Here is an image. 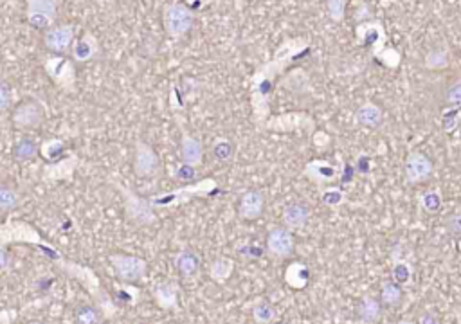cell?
<instances>
[{
    "mask_svg": "<svg viewBox=\"0 0 461 324\" xmlns=\"http://www.w3.org/2000/svg\"><path fill=\"white\" fill-rule=\"evenodd\" d=\"M216 191H220V185L213 178H202L198 182H191V184H184L177 190L166 191V193H157L150 197V204L153 209H170V207L182 206V204L193 200L198 197H211Z\"/></svg>",
    "mask_w": 461,
    "mask_h": 324,
    "instance_id": "2",
    "label": "cell"
},
{
    "mask_svg": "<svg viewBox=\"0 0 461 324\" xmlns=\"http://www.w3.org/2000/svg\"><path fill=\"white\" fill-rule=\"evenodd\" d=\"M312 278V270L310 267L303 263V261H294L287 267L285 270V283L290 286V288H305L308 283H310Z\"/></svg>",
    "mask_w": 461,
    "mask_h": 324,
    "instance_id": "23",
    "label": "cell"
},
{
    "mask_svg": "<svg viewBox=\"0 0 461 324\" xmlns=\"http://www.w3.org/2000/svg\"><path fill=\"white\" fill-rule=\"evenodd\" d=\"M18 204V195L13 188L0 184V211H11Z\"/></svg>",
    "mask_w": 461,
    "mask_h": 324,
    "instance_id": "39",
    "label": "cell"
},
{
    "mask_svg": "<svg viewBox=\"0 0 461 324\" xmlns=\"http://www.w3.org/2000/svg\"><path fill=\"white\" fill-rule=\"evenodd\" d=\"M404 173H406V181L413 185L425 184L431 181L432 173H434V164H432L431 157L425 155L424 152H409L406 160H404Z\"/></svg>",
    "mask_w": 461,
    "mask_h": 324,
    "instance_id": "9",
    "label": "cell"
},
{
    "mask_svg": "<svg viewBox=\"0 0 461 324\" xmlns=\"http://www.w3.org/2000/svg\"><path fill=\"white\" fill-rule=\"evenodd\" d=\"M236 254L245 261H256L263 256L265 248L263 245L256 244V241H242L236 245Z\"/></svg>",
    "mask_w": 461,
    "mask_h": 324,
    "instance_id": "35",
    "label": "cell"
},
{
    "mask_svg": "<svg viewBox=\"0 0 461 324\" xmlns=\"http://www.w3.org/2000/svg\"><path fill=\"white\" fill-rule=\"evenodd\" d=\"M163 24L170 38H184L186 34L193 29V9L189 8L184 0H168L163 9Z\"/></svg>",
    "mask_w": 461,
    "mask_h": 324,
    "instance_id": "3",
    "label": "cell"
},
{
    "mask_svg": "<svg viewBox=\"0 0 461 324\" xmlns=\"http://www.w3.org/2000/svg\"><path fill=\"white\" fill-rule=\"evenodd\" d=\"M420 207L427 215H438L443 209V198L438 190H429L420 195Z\"/></svg>",
    "mask_w": 461,
    "mask_h": 324,
    "instance_id": "28",
    "label": "cell"
},
{
    "mask_svg": "<svg viewBox=\"0 0 461 324\" xmlns=\"http://www.w3.org/2000/svg\"><path fill=\"white\" fill-rule=\"evenodd\" d=\"M11 105V87L6 81H0V112L8 110Z\"/></svg>",
    "mask_w": 461,
    "mask_h": 324,
    "instance_id": "44",
    "label": "cell"
},
{
    "mask_svg": "<svg viewBox=\"0 0 461 324\" xmlns=\"http://www.w3.org/2000/svg\"><path fill=\"white\" fill-rule=\"evenodd\" d=\"M460 118H461L460 108H449V106H443L440 118L441 130H443L445 134H454V132L457 130V127H460Z\"/></svg>",
    "mask_w": 461,
    "mask_h": 324,
    "instance_id": "37",
    "label": "cell"
},
{
    "mask_svg": "<svg viewBox=\"0 0 461 324\" xmlns=\"http://www.w3.org/2000/svg\"><path fill=\"white\" fill-rule=\"evenodd\" d=\"M213 155H214V159L219 160V162H222V164H230V162L235 160V155H236L235 143L229 139H223V137H220V139H216L213 143Z\"/></svg>",
    "mask_w": 461,
    "mask_h": 324,
    "instance_id": "31",
    "label": "cell"
},
{
    "mask_svg": "<svg viewBox=\"0 0 461 324\" xmlns=\"http://www.w3.org/2000/svg\"><path fill=\"white\" fill-rule=\"evenodd\" d=\"M312 137H314V144L319 148V150H326L328 144L331 143L330 135L324 134V132H314Z\"/></svg>",
    "mask_w": 461,
    "mask_h": 324,
    "instance_id": "45",
    "label": "cell"
},
{
    "mask_svg": "<svg viewBox=\"0 0 461 324\" xmlns=\"http://www.w3.org/2000/svg\"><path fill=\"white\" fill-rule=\"evenodd\" d=\"M324 6H326L328 17L336 24H340L346 17V8H348V0H324Z\"/></svg>",
    "mask_w": 461,
    "mask_h": 324,
    "instance_id": "38",
    "label": "cell"
},
{
    "mask_svg": "<svg viewBox=\"0 0 461 324\" xmlns=\"http://www.w3.org/2000/svg\"><path fill=\"white\" fill-rule=\"evenodd\" d=\"M58 15V0H27V22L34 29H50Z\"/></svg>",
    "mask_w": 461,
    "mask_h": 324,
    "instance_id": "10",
    "label": "cell"
},
{
    "mask_svg": "<svg viewBox=\"0 0 461 324\" xmlns=\"http://www.w3.org/2000/svg\"><path fill=\"white\" fill-rule=\"evenodd\" d=\"M181 159L182 164L198 168L204 162V144L195 135L182 132L181 135Z\"/></svg>",
    "mask_w": 461,
    "mask_h": 324,
    "instance_id": "18",
    "label": "cell"
},
{
    "mask_svg": "<svg viewBox=\"0 0 461 324\" xmlns=\"http://www.w3.org/2000/svg\"><path fill=\"white\" fill-rule=\"evenodd\" d=\"M99 55V42L92 33H85L80 40L72 43V58L80 64L90 62Z\"/></svg>",
    "mask_w": 461,
    "mask_h": 324,
    "instance_id": "22",
    "label": "cell"
},
{
    "mask_svg": "<svg viewBox=\"0 0 461 324\" xmlns=\"http://www.w3.org/2000/svg\"><path fill=\"white\" fill-rule=\"evenodd\" d=\"M263 248H265V254H267L270 260H276V261L289 260V258L294 254V251H296L294 232L285 229L283 225L268 229Z\"/></svg>",
    "mask_w": 461,
    "mask_h": 324,
    "instance_id": "6",
    "label": "cell"
},
{
    "mask_svg": "<svg viewBox=\"0 0 461 324\" xmlns=\"http://www.w3.org/2000/svg\"><path fill=\"white\" fill-rule=\"evenodd\" d=\"M461 105V80L460 76L454 78L443 92V106L449 108H460Z\"/></svg>",
    "mask_w": 461,
    "mask_h": 324,
    "instance_id": "36",
    "label": "cell"
},
{
    "mask_svg": "<svg viewBox=\"0 0 461 324\" xmlns=\"http://www.w3.org/2000/svg\"><path fill=\"white\" fill-rule=\"evenodd\" d=\"M38 152H40V148H38V144L34 143L33 139H29V137H24V139L17 141L15 146H13V157L20 160V162L33 160L34 157L38 155Z\"/></svg>",
    "mask_w": 461,
    "mask_h": 324,
    "instance_id": "30",
    "label": "cell"
},
{
    "mask_svg": "<svg viewBox=\"0 0 461 324\" xmlns=\"http://www.w3.org/2000/svg\"><path fill=\"white\" fill-rule=\"evenodd\" d=\"M160 157L146 141L137 139L134 148V173L139 178H156L160 173Z\"/></svg>",
    "mask_w": 461,
    "mask_h": 324,
    "instance_id": "8",
    "label": "cell"
},
{
    "mask_svg": "<svg viewBox=\"0 0 461 324\" xmlns=\"http://www.w3.org/2000/svg\"><path fill=\"white\" fill-rule=\"evenodd\" d=\"M109 261L116 278L125 285H137L148 276V261L141 256L112 253L109 254Z\"/></svg>",
    "mask_w": 461,
    "mask_h": 324,
    "instance_id": "5",
    "label": "cell"
},
{
    "mask_svg": "<svg viewBox=\"0 0 461 324\" xmlns=\"http://www.w3.org/2000/svg\"><path fill=\"white\" fill-rule=\"evenodd\" d=\"M416 324H440V319H438V316L434 311L424 310L418 316V323Z\"/></svg>",
    "mask_w": 461,
    "mask_h": 324,
    "instance_id": "46",
    "label": "cell"
},
{
    "mask_svg": "<svg viewBox=\"0 0 461 324\" xmlns=\"http://www.w3.org/2000/svg\"><path fill=\"white\" fill-rule=\"evenodd\" d=\"M46 119V112H43L42 105L33 99L22 101L20 105L15 106L11 115L13 125L20 130H31V128H38Z\"/></svg>",
    "mask_w": 461,
    "mask_h": 324,
    "instance_id": "12",
    "label": "cell"
},
{
    "mask_svg": "<svg viewBox=\"0 0 461 324\" xmlns=\"http://www.w3.org/2000/svg\"><path fill=\"white\" fill-rule=\"evenodd\" d=\"M353 171L355 175H369V173L373 171V159L368 155V153H361V155H357L355 160H353Z\"/></svg>",
    "mask_w": 461,
    "mask_h": 324,
    "instance_id": "42",
    "label": "cell"
},
{
    "mask_svg": "<svg viewBox=\"0 0 461 324\" xmlns=\"http://www.w3.org/2000/svg\"><path fill=\"white\" fill-rule=\"evenodd\" d=\"M173 265H175V270L179 272V276L184 279L193 278L197 276L198 270H200V256H198L195 251L191 248H182L179 253L173 256Z\"/></svg>",
    "mask_w": 461,
    "mask_h": 324,
    "instance_id": "20",
    "label": "cell"
},
{
    "mask_svg": "<svg viewBox=\"0 0 461 324\" xmlns=\"http://www.w3.org/2000/svg\"><path fill=\"white\" fill-rule=\"evenodd\" d=\"M63 150H65V144H63L62 141H47L42 146V155L46 157L47 160H50V162H55V160H58L60 157L63 155Z\"/></svg>",
    "mask_w": 461,
    "mask_h": 324,
    "instance_id": "40",
    "label": "cell"
},
{
    "mask_svg": "<svg viewBox=\"0 0 461 324\" xmlns=\"http://www.w3.org/2000/svg\"><path fill=\"white\" fill-rule=\"evenodd\" d=\"M233 270H235V265H233V261L227 260V258H216L209 267L211 278L216 283H226L227 279L230 278Z\"/></svg>",
    "mask_w": 461,
    "mask_h": 324,
    "instance_id": "33",
    "label": "cell"
},
{
    "mask_svg": "<svg viewBox=\"0 0 461 324\" xmlns=\"http://www.w3.org/2000/svg\"><path fill=\"white\" fill-rule=\"evenodd\" d=\"M281 324H283V323H281Z\"/></svg>",
    "mask_w": 461,
    "mask_h": 324,
    "instance_id": "50",
    "label": "cell"
},
{
    "mask_svg": "<svg viewBox=\"0 0 461 324\" xmlns=\"http://www.w3.org/2000/svg\"><path fill=\"white\" fill-rule=\"evenodd\" d=\"M319 198H321V202L323 206L326 207H339L346 202V193L340 185H323L321 188V193H319Z\"/></svg>",
    "mask_w": 461,
    "mask_h": 324,
    "instance_id": "29",
    "label": "cell"
},
{
    "mask_svg": "<svg viewBox=\"0 0 461 324\" xmlns=\"http://www.w3.org/2000/svg\"><path fill=\"white\" fill-rule=\"evenodd\" d=\"M47 72L50 74V78L56 81V83L60 85V87H63V89L67 90V92H72L74 90V80H76V71H74V65H72V62H69V59L65 58H50L47 59Z\"/></svg>",
    "mask_w": 461,
    "mask_h": 324,
    "instance_id": "16",
    "label": "cell"
},
{
    "mask_svg": "<svg viewBox=\"0 0 461 324\" xmlns=\"http://www.w3.org/2000/svg\"><path fill=\"white\" fill-rule=\"evenodd\" d=\"M340 175V164H333L331 160L324 159H312L310 162H306L305 169H303V177L308 178L312 184L323 188V185L331 184V182L339 181Z\"/></svg>",
    "mask_w": 461,
    "mask_h": 324,
    "instance_id": "11",
    "label": "cell"
},
{
    "mask_svg": "<svg viewBox=\"0 0 461 324\" xmlns=\"http://www.w3.org/2000/svg\"><path fill=\"white\" fill-rule=\"evenodd\" d=\"M173 178H175L177 182H181L182 185L184 184H191V182L197 181V168H193V166H188V164H179L177 166L175 173H173Z\"/></svg>",
    "mask_w": 461,
    "mask_h": 324,
    "instance_id": "41",
    "label": "cell"
},
{
    "mask_svg": "<svg viewBox=\"0 0 461 324\" xmlns=\"http://www.w3.org/2000/svg\"><path fill=\"white\" fill-rule=\"evenodd\" d=\"M449 65L450 51L449 47L445 45L432 47L424 58V67L427 69V71H445V69H449Z\"/></svg>",
    "mask_w": 461,
    "mask_h": 324,
    "instance_id": "26",
    "label": "cell"
},
{
    "mask_svg": "<svg viewBox=\"0 0 461 324\" xmlns=\"http://www.w3.org/2000/svg\"><path fill=\"white\" fill-rule=\"evenodd\" d=\"M357 38L377 56L378 45L386 42V34H384V27H382L380 22H368V24L357 27Z\"/></svg>",
    "mask_w": 461,
    "mask_h": 324,
    "instance_id": "21",
    "label": "cell"
},
{
    "mask_svg": "<svg viewBox=\"0 0 461 324\" xmlns=\"http://www.w3.org/2000/svg\"><path fill=\"white\" fill-rule=\"evenodd\" d=\"M312 209L310 206L303 200H296V202H290L283 207V213H281V225L289 231H299V229H305L310 222Z\"/></svg>",
    "mask_w": 461,
    "mask_h": 324,
    "instance_id": "13",
    "label": "cell"
},
{
    "mask_svg": "<svg viewBox=\"0 0 461 324\" xmlns=\"http://www.w3.org/2000/svg\"><path fill=\"white\" fill-rule=\"evenodd\" d=\"M261 130L277 132V134L305 130L306 134L312 135L315 132V121L308 114H303V112H290V114H281L267 119Z\"/></svg>",
    "mask_w": 461,
    "mask_h": 324,
    "instance_id": "7",
    "label": "cell"
},
{
    "mask_svg": "<svg viewBox=\"0 0 461 324\" xmlns=\"http://www.w3.org/2000/svg\"><path fill=\"white\" fill-rule=\"evenodd\" d=\"M153 297H156L157 304L164 310H175L179 307V286L172 281L159 283L153 288Z\"/></svg>",
    "mask_w": 461,
    "mask_h": 324,
    "instance_id": "24",
    "label": "cell"
},
{
    "mask_svg": "<svg viewBox=\"0 0 461 324\" xmlns=\"http://www.w3.org/2000/svg\"><path fill=\"white\" fill-rule=\"evenodd\" d=\"M29 324H42V323H36V321H33V323H29Z\"/></svg>",
    "mask_w": 461,
    "mask_h": 324,
    "instance_id": "49",
    "label": "cell"
},
{
    "mask_svg": "<svg viewBox=\"0 0 461 324\" xmlns=\"http://www.w3.org/2000/svg\"><path fill=\"white\" fill-rule=\"evenodd\" d=\"M382 311H384V308H382L378 297H373V295L369 294L362 295L355 304V317L362 324L378 323L382 317Z\"/></svg>",
    "mask_w": 461,
    "mask_h": 324,
    "instance_id": "19",
    "label": "cell"
},
{
    "mask_svg": "<svg viewBox=\"0 0 461 324\" xmlns=\"http://www.w3.org/2000/svg\"><path fill=\"white\" fill-rule=\"evenodd\" d=\"M251 316L256 324H274L277 319V311L270 303L260 301V303H256L254 307H252Z\"/></svg>",
    "mask_w": 461,
    "mask_h": 324,
    "instance_id": "32",
    "label": "cell"
},
{
    "mask_svg": "<svg viewBox=\"0 0 461 324\" xmlns=\"http://www.w3.org/2000/svg\"><path fill=\"white\" fill-rule=\"evenodd\" d=\"M238 216L245 222H254L260 220L265 213V197L260 190H249L240 197L238 206Z\"/></svg>",
    "mask_w": 461,
    "mask_h": 324,
    "instance_id": "15",
    "label": "cell"
},
{
    "mask_svg": "<svg viewBox=\"0 0 461 324\" xmlns=\"http://www.w3.org/2000/svg\"><path fill=\"white\" fill-rule=\"evenodd\" d=\"M74 31L76 27L71 26V24L50 27V29H47L46 36H43L46 47L50 52H55V55H63V52H67L72 47V43H74V36H76Z\"/></svg>",
    "mask_w": 461,
    "mask_h": 324,
    "instance_id": "14",
    "label": "cell"
},
{
    "mask_svg": "<svg viewBox=\"0 0 461 324\" xmlns=\"http://www.w3.org/2000/svg\"><path fill=\"white\" fill-rule=\"evenodd\" d=\"M353 119H355L357 125H361V127L369 128V130H378V128L384 125V121H386V114H384V110H382L380 105H377V103L373 101H368L355 110Z\"/></svg>",
    "mask_w": 461,
    "mask_h": 324,
    "instance_id": "17",
    "label": "cell"
},
{
    "mask_svg": "<svg viewBox=\"0 0 461 324\" xmlns=\"http://www.w3.org/2000/svg\"><path fill=\"white\" fill-rule=\"evenodd\" d=\"M411 279L413 267L404 260H394L393 265H391V281H394L400 286H406L411 283Z\"/></svg>",
    "mask_w": 461,
    "mask_h": 324,
    "instance_id": "34",
    "label": "cell"
},
{
    "mask_svg": "<svg viewBox=\"0 0 461 324\" xmlns=\"http://www.w3.org/2000/svg\"><path fill=\"white\" fill-rule=\"evenodd\" d=\"M382 308H399L404 301V286L397 285L391 279L380 283V294H378Z\"/></svg>",
    "mask_w": 461,
    "mask_h": 324,
    "instance_id": "25",
    "label": "cell"
},
{
    "mask_svg": "<svg viewBox=\"0 0 461 324\" xmlns=\"http://www.w3.org/2000/svg\"><path fill=\"white\" fill-rule=\"evenodd\" d=\"M445 229H447V234H449L454 241L460 240V236H461V213L460 211H454L453 215L447 216V220H445Z\"/></svg>",
    "mask_w": 461,
    "mask_h": 324,
    "instance_id": "43",
    "label": "cell"
},
{
    "mask_svg": "<svg viewBox=\"0 0 461 324\" xmlns=\"http://www.w3.org/2000/svg\"><path fill=\"white\" fill-rule=\"evenodd\" d=\"M303 52H308L306 40H285L277 49L276 58L252 78L251 85V103H252V122L258 130H261L268 115V99L274 90V74H280L289 65L290 59H296Z\"/></svg>",
    "mask_w": 461,
    "mask_h": 324,
    "instance_id": "1",
    "label": "cell"
},
{
    "mask_svg": "<svg viewBox=\"0 0 461 324\" xmlns=\"http://www.w3.org/2000/svg\"><path fill=\"white\" fill-rule=\"evenodd\" d=\"M9 263H11V256H9V253H6L4 248H0V272L8 270Z\"/></svg>",
    "mask_w": 461,
    "mask_h": 324,
    "instance_id": "47",
    "label": "cell"
},
{
    "mask_svg": "<svg viewBox=\"0 0 461 324\" xmlns=\"http://www.w3.org/2000/svg\"><path fill=\"white\" fill-rule=\"evenodd\" d=\"M116 188H118L119 193H121L125 216L132 225H135V227H148V225H153V223H156V209H153V206H151L148 198L139 197L134 190L126 188V185L116 184Z\"/></svg>",
    "mask_w": 461,
    "mask_h": 324,
    "instance_id": "4",
    "label": "cell"
},
{
    "mask_svg": "<svg viewBox=\"0 0 461 324\" xmlns=\"http://www.w3.org/2000/svg\"><path fill=\"white\" fill-rule=\"evenodd\" d=\"M399 324H416V323H413V321H400Z\"/></svg>",
    "mask_w": 461,
    "mask_h": 324,
    "instance_id": "48",
    "label": "cell"
},
{
    "mask_svg": "<svg viewBox=\"0 0 461 324\" xmlns=\"http://www.w3.org/2000/svg\"><path fill=\"white\" fill-rule=\"evenodd\" d=\"M103 311L92 304H80L74 311L76 324H103Z\"/></svg>",
    "mask_w": 461,
    "mask_h": 324,
    "instance_id": "27",
    "label": "cell"
}]
</instances>
